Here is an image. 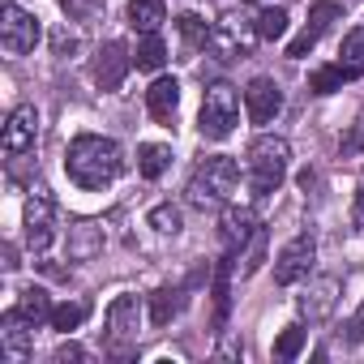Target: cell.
Masks as SVG:
<instances>
[{
  "label": "cell",
  "instance_id": "30bf717a",
  "mask_svg": "<svg viewBox=\"0 0 364 364\" xmlns=\"http://www.w3.org/2000/svg\"><path fill=\"white\" fill-rule=\"evenodd\" d=\"M245 107H249V120L253 124H270L283 112V90L270 77H253L249 90H245Z\"/></svg>",
  "mask_w": 364,
  "mask_h": 364
},
{
  "label": "cell",
  "instance_id": "484cf974",
  "mask_svg": "<svg viewBox=\"0 0 364 364\" xmlns=\"http://www.w3.org/2000/svg\"><path fill=\"white\" fill-rule=\"evenodd\" d=\"M86 313H90V309H86L82 300H73V304L65 300V304H56V309H52V330L69 334V330H77V326L86 321Z\"/></svg>",
  "mask_w": 364,
  "mask_h": 364
},
{
  "label": "cell",
  "instance_id": "8fae6325",
  "mask_svg": "<svg viewBox=\"0 0 364 364\" xmlns=\"http://www.w3.org/2000/svg\"><path fill=\"white\" fill-rule=\"evenodd\" d=\"M334 18H338V5H330V0H317L313 14H309V26L287 43V56H291V60H300L304 52H313V48H317V39L330 31V22H334Z\"/></svg>",
  "mask_w": 364,
  "mask_h": 364
},
{
  "label": "cell",
  "instance_id": "8992f818",
  "mask_svg": "<svg viewBox=\"0 0 364 364\" xmlns=\"http://www.w3.org/2000/svg\"><path fill=\"white\" fill-rule=\"evenodd\" d=\"M35 141H39V112H35L31 103H22V107H14L9 120H5L0 150H5V159H22V154L35 150Z\"/></svg>",
  "mask_w": 364,
  "mask_h": 364
},
{
  "label": "cell",
  "instance_id": "603a6c76",
  "mask_svg": "<svg viewBox=\"0 0 364 364\" xmlns=\"http://www.w3.org/2000/svg\"><path fill=\"white\" fill-rule=\"evenodd\" d=\"M287 22H291V18H287V9H262V14H257V22H253V35L274 43V39H283V35H287Z\"/></svg>",
  "mask_w": 364,
  "mask_h": 364
},
{
  "label": "cell",
  "instance_id": "cb8c5ba5",
  "mask_svg": "<svg viewBox=\"0 0 364 364\" xmlns=\"http://www.w3.org/2000/svg\"><path fill=\"white\" fill-rule=\"evenodd\" d=\"M228 309H232V257H223L219 274H215V317H219V326L228 321Z\"/></svg>",
  "mask_w": 364,
  "mask_h": 364
},
{
  "label": "cell",
  "instance_id": "1f68e13d",
  "mask_svg": "<svg viewBox=\"0 0 364 364\" xmlns=\"http://www.w3.org/2000/svg\"><path fill=\"white\" fill-rule=\"evenodd\" d=\"M82 360H86V351L77 343H60L56 347V364H82Z\"/></svg>",
  "mask_w": 364,
  "mask_h": 364
},
{
  "label": "cell",
  "instance_id": "52a82bcc",
  "mask_svg": "<svg viewBox=\"0 0 364 364\" xmlns=\"http://www.w3.org/2000/svg\"><path fill=\"white\" fill-rule=\"evenodd\" d=\"M52 236H56V202L43 185H35V193L26 202V245L35 253H43L52 245Z\"/></svg>",
  "mask_w": 364,
  "mask_h": 364
},
{
  "label": "cell",
  "instance_id": "d6986e66",
  "mask_svg": "<svg viewBox=\"0 0 364 364\" xmlns=\"http://www.w3.org/2000/svg\"><path fill=\"white\" fill-rule=\"evenodd\" d=\"M364 69H355V65H330V69H317L313 77H309V90L313 95H330V90H338L343 82H355Z\"/></svg>",
  "mask_w": 364,
  "mask_h": 364
},
{
  "label": "cell",
  "instance_id": "44dd1931",
  "mask_svg": "<svg viewBox=\"0 0 364 364\" xmlns=\"http://www.w3.org/2000/svg\"><path fill=\"white\" fill-rule=\"evenodd\" d=\"M133 65H137V69H146V73H159V69L167 65V43L159 39V31H154V35H141Z\"/></svg>",
  "mask_w": 364,
  "mask_h": 364
},
{
  "label": "cell",
  "instance_id": "7c38bea8",
  "mask_svg": "<svg viewBox=\"0 0 364 364\" xmlns=\"http://www.w3.org/2000/svg\"><path fill=\"white\" fill-rule=\"evenodd\" d=\"M129 65H133V56L120 48V43H107V48H99V56H95V86L99 90H120V82H124V73H129Z\"/></svg>",
  "mask_w": 364,
  "mask_h": 364
},
{
  "label": "cell",
  "instance_id": "277c9868",
  "mask_svg": "<svg viewBox=\"0 0 364 364\" xmlns=\"http://www.w3.org/2000/svg\"><path fill=\"white\" fill-rule=\"evenodd\" d=\"M236 120H240V95H236V86H228V82L206 86V95H202V116H198L202 137H206V141H223V137H232Z\"/></svg>",
  "mask_w": 364,
  "mask_h": 364
},
{
  "label": "cell",
  "instance_id": "ac0fdd59",
  "mask_svg": "<svg viewBox=\"0 0 364 364\" xmlns=\"http://www.w3.org/2000/svg\"><path fill=\"white\" fill-rule=\"evenodd\" d=\"M163 22H167V5H163V0H133V5H129V26L133 31L154 35Z\"/></svg>",
  "mask_w": 364,
  "mask_h": 364
},
{
  "label": "cell",
  "instance_id": "e575fe53",
  "mask_svg": "<svg viewBox=\"0 0 364 364\" xmlns=\"http://www.w3.org/2000/svg\"><path fill=\"white\" fill-rule=\"evenodd\" d=\"M5 270H18V249L14 245H5Z\"/></svg>",
  "mask_w": 364,
  "mask_h": 364
},
{
  "label": "cell",
  "instance_id": "4316f807",
  "mask_svg": "<svg viewBox=\"0 0 364 364\" xmlns=\"http://www.w3.org/2000/svg\"><path fill=\"white\" fill-rule=\"evenodd\" d=\"M304 338H309V330H304V326H287V330L274 338V355H279V360H296V355H300V347H304Z\"/></svg>",
  "mask_w": 364,
  "mask_h": 364
},
{
  "label": "cell",
  "instance_id": "9a60e30c",
  "mask_svg": "<svg viewBox=\"0 0 364 364\" xmlns=\"http://www.w3.org/2000/svg\"><path fill=\"white\" fill-rule=\"evenodd\" d=\"M146 107L159 124H171L176 120V107H180V86L176 77H154V86L146 90Z\"/></svg>",
  "mask_w": 364,
  "mask_h": 364
},
{
  "label": "cell",
  "instance_id": "5bb4252c",
  "mask_svg": "<svg viewBox=\"0 0 364 364\" xmlns=\"http://www.w3.org/2000/svg\"><path fill=\"white\" fill-rule=\"evenodd\" d=\"M103 245H107V236H103V223H73L69 228V240H65V249H69V262H90V257H99L103 253Z\"/></svg>",
  "mask_w": 364,
  "mask_h": 364
},
{
  "label": "cell",
  "instance_id": "2e32d148",
  "mask_svg": "<svg viewBox=\"0 0 364 364\" xmlns=\"http://www.w3.org/2000/svg\"><path fill=\"white\" fill-rule=\"evenodd\" d=\"M31 343H35V321H26L18 309H9L5 317H0V347L14 351V355H22Z\"/></svg>",
  "mask_w": 364,
  "mask_h": 364
},
{
  "label": "cell",
  "instance_id": "d6a6232c",
  "mask_svg": "<svg viewBox=\"0 0 364 364\" xmlns=\"http://www.w3.org/2000/svg\"><path fill=\"white\" fill-rule=\"evenodd\" d=\"M360 146H364V120H360V124H351V133L338 141V150H343V154H355Z\"/></svg>",
  "mask_w": 364,
  "mask_h": 364
},
{
  "label": "cell",
  "instance_id": "e0dca14e",
  "mask_svg": "<svg viewBox=\"0 0 364 364\" xmlns=\"http://www.w3.org/2000/svg\"><path fill=\"white\" fill-rule=\"evenodd\" d=\"M253 232H257L253 206H228L223 210V240H228V249H240L245 240H253Z\"/></svg>",
  "mask_w": 364,
  "mask_h": 364
},
{
  "label": "cell",
  "instance_id": "ffe728a7",
  "mask_svg": "<svg viewBox=\"0 0 364 364\" xmlns=\"http://www.w3.org/2000/svg\"><path fill=\"white\" fill-rule=\"evenodd\" d=\"M52 300H48V291L43 287H26L22 296H18V313L26 317V321H35V326H43V321H52Z\"/></svg>",
  "mask_w": 364,
  "mask_h": 364
},
{
  "label": "cell",
  "instance_id": "6da1fadb",
  "mask_svg": "<svg viewBox=\"0 0 364 364\" xmlns=\"http://www.w3.org/2000/svg\"><path fill=\"white\" fill-rule=\"evenodd\" d=\"M65 171L77 189H103L124 171V154L112 137L99 133H77L65 150Z\"/></svg>",
  "mask_w": 364,
  "mask_h": 364
},
{
  "label": "cell",
  "instance_id": "4dcf8cb0",
  "mask_svg": "<svg viewBox=\"0 0 364 364\" xmlns=\"http://www.w3.org/2000/svg\"><path fill=\"white\" fill-rule=\"evenodd\" d=\"M262 249H266V232L257 228V232H253V249H249V257H245V274H253V270L262 266Z\"/></svg>",
  "mask_w": 364,
  "mask_h": 364
},
{
  "label": "cell",
  "instance_id": "ba28073f",
  "mask_svg": "<svg viewBox=\"0 0 364 364\" xmlns=\"http://www.w3.org/2000/svg\"><path fill=\"white\" fill-rule=\"evenodd\" d=\"M0 43H5L9 56H26L39 43V22L35 14H26L22 5H5V18H0Z\"/></svg>",
  "mask_w": 364,
  "mask_h": 364
},
{
  "label": "cell",
  "instance_id": "7402d4cb",
  "mask_svg": "<svg viewBox=\"0 0 364 364\" xmlns=\"http://www.w3.org/2000/svg\"><path fill=\"white\" fill-rule=\"evenodd\" d=\"M167 167H171V150H167V146H159V141H146V146L137 150V171H141L146 180H159Z\"/></svg>",
  "mask_w": 364,
  "mask_h": 364
},
{
  "label": "cell",
  "instance_id": "9c48e42d",
  "mask_svg": "<svg viewBox=\"0 0 364 364\" xmlns=\"http://www.w3.org/2000/svg\"><path fill=\"white\" fill-rule=\"evenodd\" d=\"M313 257H317V245H313V236L304 232V236H296L283 253H279V262H274V283L279 287H291V283H300V279H309V270H313Z\"/></svg>",
  "mask_w": 364,
  "mask_h": 364
},
{
  "label": "cell",
  "instance_id": "5b68a950",
  "mask_svg": "<svg viewBox=\"0 0 364 364\" xmlns=\"http://www.w3.org/2000/svg\"><path fill=\"white\" fill-rule=\"evenodd\" d=\"M103 338H107V347L112 351H124L129 343H137V334H141V300L137 296H116L112 304H107V317H103Z\"/></svg>",
  "mask_w": 364,
  "mask_h": 364
},
{
  "label": "cell",
  "instance_id": "8d00e7d4",
  "mask_svg": "<svg viewBox=\"0 0 364 364\" xmlns=\"http://www.w3.org/2000/svg\"><path fill=\"white\" fill-rule=\"evenodd\" d=\"M249 5H262V0H249Z\"/></svg>",
  "mask_w": 364,
  "mask_h": 364
},
{
  "label": "cell",
  "instance_id": "3957f363",
  "mask_svg": "<svg viewBox=\"0 0 364 364\" xmlns=\"http://www.w3.org/2000/svg\"><path fill=\"white\" fill-rule=\"evenodd\" d=\"M287 163H291V146L283 137H274V133H266V137H257L249 146V180H253L257 198H270L283 185Z\"/></svg>",
  "mask_w": 364,
  "mask_h": 364
},
{
  "label": "cell",
  "instance_id": "f1b7e54d",
  "mask_svg": "<svg viewBox=\"0 0 364 364\" xmlns=\"http://www.w3.org/2000/svg\"><path fill=\"white\" fill-rule=\"evenodd\" d=\"M180 35L189 39V48H206L215 31H210V26H206V22L198 18V14H185V18H180Z\"/></svg>",
  "mask_w": 364,
  "mask_h": 364
},
{
  "label": "cell",
  "instance_id": "7a4b0ae2",
  "mask_svg": "<svg viewBox=\"0 0 364 364\" xmlns=\"http://www.w3.org/2000/svg\"><path fill=\"white\" fill-rule=\"evenodd\" d=\"M240 185V163L232 154H210L198 163L193 180H189V202L193 206H215V202H228Z\"/></svg>",
  "mask_w": 364,
  "mask_h": 364
},
{
  "label": "cell",
  "instance_id": "836d02e7",
  "mask_svg": "<svg viewBox=\"0 0 364 364\" xmlns=\"http://www.w3.org/2000/svg\"><path fill=\"white\" fill-rule=\"evenodd\" d=\"M355 228L364 232V185H360V198H355Z\"/></svg>",
  "mask_w": 364,
  "mask_h": 364
},
{
  "label": "cell",
  "instance_id": "f546056e",
  "mask_svg": "<svg viewBox=\"0 0 364 364\" xmlns=\"http://www.w3.org/2000/svg\"><path fill=\"white\" fill-rule=\"evenodd\" d=\"M338 56H343V65H355V69H364V26H355V31L343 39Z\"/></svg>",
  "mask_w": 364,
  "mask_h": 364
},
{
  "label": "cell",
  "instance_id": "d590c367",
  "mask_svg": "<svg viewBox=\"0 0 364 364\" xmlns=\"http://www.w3.org/2000/svg\"><path fill=\"white\" fill-rule=\"evenodd\" d=\"M360 321H364V304H360Z\"/></svg>",
  "mask_w": 364,
  "mask_h": 364
},
{
  "label": "cell",
  "instance_id": "83f0119b",
  "mask_svg": "<svg viewBox=\"0 0 364 364\" xmlns=\"http://www.w3.org/2000/svg\"><path fill=\"white\" fill-rule=\"evenodd\" d=\"M146 223H150L154 232H163V236H176V232H180V210H176L171 202H163V206H154V210L146 215Z\"/></svg>",
  "mask_w": 364,
  "mask_h": 364
},
{
  "label": "cell",
  "instance_id": "d4e9b609",
  "mask_svg": "<svg viewBox=\"0 0 364 364\" xmlns=\"http://www.w3.org/2000/svg\"><path fill=\"white\" fill-rule=\"evenodd\" d=\"M176 313H180V291H176V287H159V291L150 296V321H154V326H167Z\"/></svg>",
  "mask_w": 364,
  "mask_h": 364
},
{
  "label": "cell",
  "instance_id": "4fadbf2b",
  "mask_svg": "<svg viewBox=\"0 0 364 364\" xmlns=\"http://www.w3.org/2000/svg\"><path fill=\"white\" fill-rule=\"evenodd\" d=\"M334 304H338V279L326 274V279H317V283L304 287V296H300V317H309V321H326V317L334 313Z\"/></svg>",
  "mask_w": 364,
  "mask_h": 364
}]
</instances>
